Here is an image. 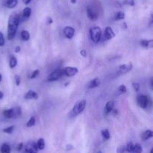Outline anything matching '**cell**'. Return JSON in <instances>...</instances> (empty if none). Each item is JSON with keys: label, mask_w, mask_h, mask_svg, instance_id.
Segmentation results:
<instances>
[{"label": "cell", "mask_w": 153, "mask_h": 153, "mask_svg": "<svg viewBox=\"0 0 153 153\" xmlns=\"http://www.w3.org/2000/svg\"><path fill=\"white\" fill-rule=\"evenodd\" d=\"M67 150H69V149H73V146H72V145H67Z\"/></svg>", "instance_id": "7bdbcfd3"}, {"label": "cell", "mask_w": 153, "mask_h": 153, "mask_svg": "<svg viewBox=\"0 0 153 153\" xmlns=\"http://www.w3.org/2000/svg\"><path fill=\"white\" fill-rule=\"evenodd\" d=\"M137 102L138 105L141 108H146L148 105L149 100H148V97L146 96L143 95V94H139L137 97Z\"/></svg>", "instance_id": "5b68a950"}, {"label": "cell", "mask_w": 153, "mask_h": 153, "mask_svg": "<svg viewBox=\"0 0 153 153\" xmlns=\"http://www.w3.org/2000/svg\"><path fill=\"white\" fill-rule=\"evenodd\" d=\"M86 104L87 102L85 100H82L78 101L74 105L71 111L70 112V114L69 115H70V117H73L77 116V115L82 113L83 111L85 110V107H86Z\"/></svg>", "instance_id": "7a4b0ae2"}, {"label": "cell", "mask_w": 153, "mask_h": 153, "mask_svg": "<svg viewBox=\"0 0 153 153\" xmlns=\"http://www.w3.org/2000/svg\"><path fill=\"white\" fill-rule=\"evenodd\" d=\"M47 19H48V24H49V25L53 22V20H52V19L51 17H48Z\"/></svg>", "instance_id": "60d3db41"}, {"label": "cell", "mask_w": 153, "mask_h": 153, "mask_svg": "<svg viewBox=\"0 0 153 153\" xmlns=\"http://www.w3.org/2000/svg\"><path fill=\"white\" fill-rule=\"evenodd\" d=\"M38 98V95L37 93L34 91H28L26 94L24 95V99L25 100H37Z\"/></svg>", "instance_id": "7c38bea8"}, {"label": "cell", "mask_w": 153, "mask_h": 153, "mask_svg": "<svg viewBox=\"0 0 153 153\" xmlns=\"http://www.w3.org/2000/svg\"><path fill=\"white\" fill-rule=\"evenodd\" d=\"M134 146V144L132 143V142H129V143L127 144L126 147V150L128 152H131V151H132Z\"/></svg>", "instance_id": "f546056e"}, {"label": "cell", "mask_w": 153, "mask_h": 153, "mask_svg": "<svg viewBox=\"0 0 153 153\" xmlns=\"http://www.w3.org/2000/svg\"><path fill=\"white\" fill-rule=\"evenodd\" d=\"M17 65V59L16 58H15L14 56L12 55L10 58V61H9V66H10V68H14L16 67V66Z\"/></svg>", "instance_id": "7402d4cb"}, {"label": "cell", "mask_w": 153, "mask_h": 153, "mask_svg": "<svg viewBox=\"0 0 153 153\" xmlns=\"http://www.w3.org/2000/svg\"><path fill=\"white\" fill-rule=\"evenodd\" d=\"M132 69V64L131 62L128 63V64H121L119 67V70L122 73H126L130 72Z\"/></svg>", "instance_id": "8fae6325"}, {"label": "cell", "mask_w": 153, "mask_h": 153, "mask_svg": "<svg viewBox=\"0 0 153 153\" xmlns=\"http://www.w3.org/2000/svg\"><path fill=\"white\" fill-rule=\"evenodd\" d=\"M64 34L67 39H72L75 34L74 28L71 26H66L64 28Z\"/></svg>", "instance_id": "9c48e42d"}, {"label": "cell", "mask_w": 153, "mask_h": 153, "mask_svg": "<svg viewBox=\"0 0 153 153\" xmlns=\"http://www.w3.org/2000/svg\"><path fill=\"white\" fill-rule=\"evenodd\" d=\"M87 11V16H88V19H90L92 21H95L97 20V18H98V15L92 10L90 7H87L86 9Z\"/></svg>", "instance_id": "30bf717a"}, {"label": "cell", "mask_w": 153, "mask_h": 153, "mask_svg": "<svg viewBox=\"0 0 153 153\" xmlns=\"http://www.w3.org/2000/svg\"><path fill=\"white\" fill-rule=\"evenodd\" d=\"M115 37V33L114 31V30L112 29L111 27L108 26L106 27L105 30V33H104V37L105 40H111L113 39L114 37Z\"/></svg>", "instance_id": "ba28073f"}, {"label": "cell", "mask_w": 153, "mask_h": 153, "mask_svg": "<svg viewBox=\"0 0 153 153\" xmlns=\"http://www.w3.org/2000/svg\"><path fill=\"white\" fill-rule=\"evenodd\" d=\"M150 153H153V149H151V150H150Z\"/></svg>", "instance_id": "c3c4849f"}, {"label": "cell", "mask_w": 153, "mask_h": 153, "mask_svg": "<svg viewBox=\"0 0 153 153\" xmlns=\"http://www.w3.org/2000/svg\"><path fill=\"white\" fill-rule=\"evenodd\" d=\"M39 73H40V70H34V71L32 73V74L31 75V77H30V78H31V79H35V78H37V76H38Z\"/></svg>", "instance_id": "d6a6232c"}, {"label": "cell", "mask_w": 153, "mask_h": 153, "mask_svg": "<svg viewBox=\"0 0 153 153\" xmlns=\"http://www.w3.org/2000/svg\"><path fill=\"white\" fill-rule=\"evenodd\" d=\"M63 76H64V70L63 69H58V70H56L54 72H52L48 76L47 81L48 82H55V81H57L59 79H61Z\"/></svg>", "instance_id": "277c9868"}, {"label": "cell", "mask_w": 153, "mask_h": 153, "mask_svg": "<svg viewBox=\"0 0 153 153\" xmlns=\"http://www.w3.org/2000/svg\"><path fill=\"white\" fill-rule=\"evenodd\" d=\"M118 91L120 92V94H125L127 91L126 86L124 85H121L120 86H119V88H118Z\"/></svg>", "instance_id": "f1b7e54d"}, {"label": "cell", "mask_w": 153, "mask_h": 153, "mask_svg": "<svg viewBox=\"0 0 153 153\" xmlns=\"http://www.w3.org/2000/svg\"><path fill=\"white\" fill-rule=\"evenodd\" d=\"M31 0H22V1H23L25 4H28L30 2H31Z\"/></svg>", "instance_id": "b9f144b4"}, {"label": "cell", "mask_w": 153, "mask_h": 153, "mask_svg": "<svg viewBox=\"0 0 153 153\" xmlns=\"http://www.w3.org/2000/svg\"><path fill=\"white\" fill-rule=\"evenodd\" d=\"M153 136V132L152 130L150 129H147L143 132V135H142V138H143V140H149V138L152 137Z\"/></svg>", "instance_id": "e0dca14e"}, {"label": "cell", "mask_w": 153, "mask_h": 153, "mask_svg": "<svg viewBox=\"0 0 153 153\" xmlns=\"http://www.w3.org/2000/svg\"><path fill=\"white\" fill-rule=\"evenodd\" d=\"M111 113H112V114L114 115V116H117V113H118V111L117 110V109L114 108L113 110H112Z\"/></svg>", "instance_id": "f35d334b"}, {"label": "cell", "mask_w": 153, "mask_h": 153, "mask_svg": "<svg viewBox=\"0 0 153 153\" xmlns=\"http://www.w3.org/2000/svg\"><path fill=\"white\" fill-rule=\"evenodd\" d=\"M22 147H23V143H19V144H18V146H17V150L19 151V152H20V151L22 150Z\"/></svg>", "instance_id": "8d00e7d4"}, {"label": "cell", "mask_w": 153, "mask_h": 153, "mask_svg": "<svg viewBox=\"0 0 153 153\" xmlns=\"http://www.w3.org/2000/svg\"><path fill=\"white\" fill-rule=\"evenodd\" d=\"M126 151V146H121L120 147L117 148V153H124Z\"/></svg>", "instance_id": "e575fe53"}, {"label": "cell", "mask_w": 153, "mask_h": 153, "mask_svg": "<svg viewBox=\"0 0 153 153\" xmlns=\"http://www.w3.org/2000/svg\"><path fill=\"white\" fill-rule=\"evenodd\" d=\"M3 97H4V94H3V92L0 91V100H1Z\"/></svg>", "instance_id": "ee69618b"}, {"label": "cell", "mask_w": 153, "mask_h": 153, "mask_svg": "<svg viewBox=\"0 0 153 153\" xmlns=\"http://www.w3.org/2000/svg\"><path fill=\"white\" fill-rule=\"evenodd\" d=\"M14 126H8L7 127V128H4V129L2 130V131L4 133H6V134H10L13 133V130H14Z\"/></svg>", "instance_id": "83f0119b"}, {"label": "cell", "mask_w": 153, "mask_h": 153, "mask_svg": "<svg viewBox=\"0 0 153 153\" xmlns=\"http://www.w3.org/2000/svg\"><path fill=\"white\" fill-rule=\"evenodd\" d=\"M37 151H38V149H37L35 142L30 141L25 145L24 153H37Z\"/></svg>", "instance_id": "8992f818"}, {"label": "cell", "mask_w": 153, "mask_h": 153, "mask_svg": "<svg viewBox=\"0 0 153 153\" xmlns=\"http://www.w3.org/2000/svg\"><path fill=\"white\" fill-rule=\"evenodd\" d=\"M1 153H10V146L7 143H3L1 146Z\"/></svg>", "instance_id": "ffe728a7"}, {"label": "cell", "mask_w": 153, "mask_h": 153, "mask_svg": "<svg viewBox=\"0 0 153 153\" xmlns=\"http://www.w3.org/2000/svg\"><path fill=\"white\" fill-rule=\"evenodd\" d=\"M80 54H81V55H82V56H83V57H86L87 56L86 50H85V49H83V50H81Z\"/></svg>", "instance_id": "74e56055"}, {"label": "cell", "mask_w": 153, "mask_h": 153, "mask_svg": "<svg viewBox=\"0 0 153 153\" xmlns=\"http://www.w3.org/2000/svg\"><path fill=\"white\" fill-rule=\"evenodd\" d=\"M123 4H128V5H130V6H134V0H124Z\"/></svg>", "instance_id": "836d02e7"}, {"label": "cell", "mask_w": 153, "mask_h": 153, "mask_svg": "<svg viewBox=\"0 0 153 153\" xmlns=\"http://www.w3.org/2000/svg\"><path fill=\"white\" fill-rule=\"evenodd\" d=\"M37 144V149H40V150H43L45 148V141L43 138H40L38 139L37 142L36 143Z\"/></svg>", "instance_id": "44dd1931"}, {"label": "cell", "mask_w": 153, "mask_h": 153, "mask_svg": "<svg viewBox=\"0 0 153 153\" xmlns=\"http://www.w3.org/2000/svg\"><path fill=\"white\" fill-rule=\"evenodd\" d=\"M140 45L144 48H152L153 40H140Z\"/></svg>", "instance_id": "2e32d148"}, {"label": "cell", "mask_w": 153, "mask_h": 153, "mask_svg": "<svg viewBox=\"0 0 153 153\" xmlns=\"http://www.w3.org/2000/svg\"><path fill=\"white\" fill-rule=\"evenodd\" d=\"M64 70V76H69V77H72V76H74L79 73V70L76 67H67L63 69Z\"/></svg>", "instance_id": "52a82bcc"}, {"label": "cell", "mask_w": 153, "mask_h": 153, "mask_svg": "<svg viewBox=\"0 0 153 153\" xmlns=\"http://www.w3.org/2000/svg\"><path fill=\"white\" fill-rule=\"evenodd\" d=\"M70 1H71L72 4H76V1H77V0H70Z\"/></svg>", "instance_id": "f6af8a7d"}, {"label": "cell", "mask_w": 153, "mask_h": 153, "mask_svg": "<svg viewBox=\"0 0 153 153\" xmlns=\"http://www.w3.org/2000/svg\"><path fill=\"white\" fill-rule=\"evenodd\" d=\"M18 0H7L6 1V6L8 8H13L17 5Z\"/></svg>", "instance_id": "d6986e66"}, {"label": "cell", "mask_w": 153, "mask_h": 153, "mask_svg": "<svg viewBox=\"0 0 153 153\" xmlns=\"http://www.w3.org/2000/svg\"><path fill=\"white\" fill-rule=\"evenodd\" d=\"M3 116L5 118H7V119H11V118H13L14 119V112H13V109H7V110L3 111L2 112Z\"/></svg>", "instance_id": "9a60e30c"}, {"label": "cell", "mask_w": 153, "mask_h": 153, "mask_svg": "<svg viewBox=\"0 0 153 153\" xmlns=\"http://www.w3.org/2000/svg\"><path fill=\"white\" fill-rule=\"evenodd\" d=\"M90 36L94 43H97L100 42L102 36V30L100 27L94 26L90 29Z\"/></svg>", "instance_id": "3957f363"}, {"label": "cell", "mask_w": 153, "mask_h": 153, "mask_svg": "<svg viewBox=\"0 0 153 153\" xmlns=\"http://www.w3.org/2000/svg\"><path fill=\"white\" fill-rule=\"evenodd\" d=\"M20 22V16L19 14L13 13L9 16L7 22V40H10L14 38Z\"/></svg>", "instance_id": "6da1fadb"}, {"label": "cell", "mask_w": 153, "mask_h": 153, "mask_svg": "<svg viewBox=\"0 0 153 153\" xmlns=\"http://www.w3.org/2000/svg\"><path fill=\"white\" fill-rule=\"evenodd\" d=\"M132 87L134 88V90L137 92H138L140 91V85H139L137 82H133L132 83Z\"/></svg>", "instance_id": "1f68e13d"}, {"label": "cell", "mask_w": 153, "mask_h": 153, "mask_svg": "<svg viewBox=\"0 0 153 153\" xmlns=\"http://www.w3.org/2000/svg\"><path fill=\"white\" fill-rule=\"evenodd\" d=\"M101 134H102V136L103 138H104L105 140H109V139H110L111 135H110V132H109L108 129L102 130Z\"/></svg>", "instance_id": "cb8c5ba5"}, {"label": "cell", "mask_w": 153, "mask_h": 153, "mask_svg": "<svg viewBox=\"0 0 153 153\" xmlns=\"http://www.w3.org/2000/svg\"><path fill=\"white\" fill-rule=\"evenodd\" d=\"M97 153H102L101 152H97Z\"/></svg>", "instance_id": "681fc988"}, {"label": "cell", "mask_w": 153, "mask_h": 153, "mask_svg": "<svg viewBox=\"0 0 153 153\" xmlns=\"http://www.w3.org/2000/svg\"><path fill=\"white\" fill-rule=\"evenodd\" d=\"M124 18H125V13L122 11L117 12L114 16L115 20H120V19H123Z\"/></svg>", "instance_id": "484cf974"}, {"label": "cell", "mask_w": 153, "mask_h": 153, "mask_svg": "<svg viewBox=\"0 0 153 153\" xmlns=\"http://www.w3.org/2000/svg\"><path fill=\"white\" fill-rule=\"evenodd\" d=\"M31 14V9L29 7H26L24 8L23 11H22V17L25 19H28Z\"/></svg>", "instance_id": "ac0fdd59"}, {"label": "cell", "mask_w": 153, "mask_h": 153, "mask_svg": "<svg viewBox=\"0 0 153 153\" xmlns=\"http://www.w3.org/2000/svg\"><path fill=\"white\" fill-rule=\"evenodd\" d=\"M14 51H15V52H16V53H18V52H20V47H19V46H16Z\"/></svg>", "instance_id": "ab89813d"}, {"label": "cell", "mask_w": 153, "mask_h": 153, "mask_svg": "<svg viewBox=\"0 0 153 153\" xmlns=\"http://www.w3.org/2000/svg\"><path fill=\"white\" fill-rule=\"evenodd\" d=\"M15 82H16V86H19L20 85V76L19 75H16L15 76Z\"/></svg>", "instance_id": "d590c367"}, {"label": "cell", "mask_w": 153, "mask_h": 153, "mask_svg": "<svg viewBox=\"0 0 153 153\" xmlns=\"http://www.w3.org/2000/svg\"><path fill=\"white\" fill-rule=\"evenodd\" d=\"M5 44V40H4V35H3L2 32L0 31V46H3Z\"/></svg>", "instance_id": "4dcf8cb0"}, {"label": "cell", "mask_w": 153, "mask_h": 153, "mask_svg": "<svg viewBox=\"0 0 153 153\" xmlns=\"http://www.w3.org/2000/svg\"><path fill=\"white\" fill-rule=\"evenodd\" d=\"M100 84H101V80H100L99 78H95V79H92L91 81H90L89 83H88V88H91V89H92V88H97L99 85H100Z\"/></svg>", "instance_id": "5bb4252c"}, {"label": "cell", "mask_w": 153, "mask_h": 153, "mask_svg": "<svg viewBox=\"0 0 153 153\" xmlns=\"http://www.w3.org/2000/svg\"><path fill=\"white\" fill-rule=\"evenodd\" d=\"M1 77H2V76H1V73H0V82H1Z\"/></svg>", "instance_id": "bcb514c9"}, {"label": "cell", "mask_w": 153, "mask_h": 153, "mask_svg": "<svg viewBox=\"0 0 153 153\" xmlns=\"http://www.w3.org/2000/svg\"><path fill=\"white\" fill-rule=\"evenodd\" d=\"M142 151H143L142 146L140 144H135L133 147V149L131 153H141Z\"/></svg>", "instance_id": "d4e9b609"}, {"label": "cell", "mask_w": 153, "mask_h": 153, "mask_svg": "<svg viewBox=\"0 0 153 153\" xmlns=\"http://www.w3.org/2000/svg\"><path fill=\"white\" fill-rule=\"evenodd\" d=\"M21 38H22V40H24V41H27V40H29L30 39L29 32H28V31H25V30L22 31V32H21Z\"/></svg>", "instance_id": "603a6c76"}, {"label": "cell", "mask_w": 153, "mask_h": 153, "mask_svg": "<svg viewBox=\"0 0 153 153\" xmlns=\"http://www.w3.org/2000/svg\"><path fill=\"white\" fill-rule=\"evenodd\" d=\"M36 123V119L34 117H31L29 119V120L26 123V126L27 127H32L35 125Z\"/></svg>", "instance_id": "4316f807"}, {"label": "cell", "mask_w": 153, "mask_h": 153, "mask_svg": "<svg viewBox=\"0 0 153 153\" xmlns=\"http://www.w3.org/2000/svg\"><path fill=\"white\" fill-rule=\"evenodd\" d=\"M114 108V101H108L106 103L105 106V115L109 114L112 110Z\"/></svg>", "instance_id": "4fadbf2b"}, {"label": "cell", "mask_w": 153, "mask_h": 153, "mask_svg": "<svg viewBox=\"0 0 153 153\" xmlns=\"http://www.w3.org/2000/svg\"><path fill=\"white\" fill-rule=\"evenodd\" d=\"M69 84H70V83H69V82H67V84H66V85H65V86H67V85H68Z\"/></svg>", "instance_id": "7dc6e473"}]
</instances>
